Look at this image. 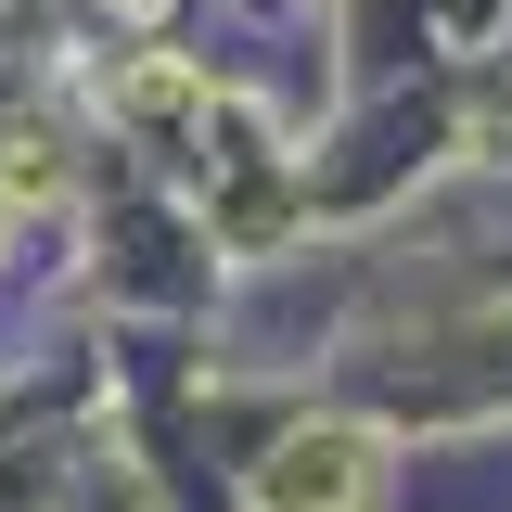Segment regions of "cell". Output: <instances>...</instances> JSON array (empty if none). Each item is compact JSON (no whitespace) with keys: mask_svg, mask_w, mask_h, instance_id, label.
<instances>
[{"mask_svg":"<svg viewBox=\"0 0 512 512\" xmlns=\"http://www.w3.org/2000/svg\"><path fill=\"white\" fill-rule=\"evenodd\" d=\"M397 461H384V423H295V436L256 461V512H384Z\"/></svg>","mask_w":512,"mask_h":512,"instance_id":"obj_1","label":"cell"},{"mask_svg":"<svg viewBox=\"0 0 512 512\" xmlns=\"http://www.w3.org/2000/svg\"><path fill=\"white\" fill-rule=\"evenodd\" d=\"M103 116H128V128H180V116H205V64H180V52H128L116 90H103Z\"/></svg>","mask_w":512,"mask_h":512,"instance_id":"obj_2","label":"cell"},{"mask_svg":"<svg viewBox=\"0 0 512 512\" xmlns=\"http://www.w3.org/2000/svg\"><path fill=\"white\" fill-rule=\"evenodd\" d=\"M0 205H13V218L64 205V141H52L39 116H13V128H0Z\"/></svg>","mask_w":512,"mask_h":512,"instance_id":"obj_3","label":"cell"},{"mask_svg":"<svg viewBox=\"0 0 512 512\" xmlns=\"http://www.w3.org/2000/svg\"><path fill=\"white\" fill-rule=\"evenodd\" d=\"M90 13H116V26H154V13H167V0H90Z\"/></svg>","mask_w":512,"mask_h":512,"instance_id":"obj_4","label":"cell"},{"mask_svg":"<svg viewBox=\"0 0 512 512\" xmlns=\"http://www.w3.org/2000/svg\"><path fill=\"white\" fill-rule=\"evenodd\" d=\"M474 141H512V103H487V128H474Z\"/></svg>","mask_w":512,"mask_h":512,"instance_id":"obj_5","label":"cell"},{"mask_svg":"<svg viewBox=\"0 0 512 512\" xmlns=\"http://www.w3.org/2000/svg\"><path fill=\"white\" fill-rule=\"evenodd\" d=\"M0 244H13V205H0Z\"/></svg>","mask_w":512,"mask_h":512,"instance_id":"obj_6","label":"cell"}]
</instances>
